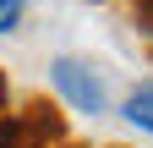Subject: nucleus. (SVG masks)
I'll use <instances>...</instances> for the list:
<instances>
[{
	"label": "nucleus",
	"instance_id": "nucleus-1",
	"mask_svg": "<svg viewBox=\"0 0 153 148\" xmlns=\"http://www.w3.org/2000/svg\"><path fill=\"white\" fill-rule=\"evenodd\" d=\"M49 82L60 88V99H66L71 110H82V115H99V110H104V82L93 77V66H88V61L60 55V61L49 66Z\"/></svg>",
	"mask_w": 153,
	"mask_h": 148
},
{
	"label": "nucleus",
	"instance_id": "nucleus-3",
	"mask_svg": "<svg viewBox=\"0 0 153 148\" xmlns=\"http://www.w3.org/2000/svg\"><path fill=\"white\" fill-rule=\"evenodd\" d=\"M22 22V0H0V33H11Z\"/></svg>",
	"mask_w": 153,
	"mask_h": 148
},
{
	"label": "nucleus",
	"instance_id": "nucleus-4",
	"mask_svg": "<svg viewBox=\"0 0 153 148\" xmlns=\"http://www.w3.org/2000/svg\"><path fill=\"white\" fill-rule=\"evenodd\" d=\"M137 16H142V28L153 33V0H137Z\"/></svg>",
	"mask_w": 153,
	"mask_h": 148
},
{
	"label": "nucleus",
	"instance_id": "nucleus-2",
	"mask_svg": "<svg viewBox=\"0 0 153 148\" xmlns=\"http://www.w3.org/2000/svg\"><path fill=\"white\" fill-rule=\"evenodd\" d=\"M120 115L137 126V132H153V88H137V93H126Z\"/></svg>",
	"mask_w": 153,
	"mask_h": 148
}]
</instances>
